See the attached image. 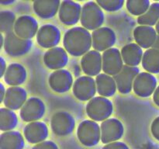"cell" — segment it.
<instances>
[{
	"mask_svg": "<svg viewBox=\"0 0 159 149\" xmlns=\"http://www.w3.org/2000/svg\"><path fill=\"white\" fill-rule=\"evenodd\" d=\"M151 6L148 0H128L126 2V7L130 14L138 16L144 15Z\"/></svg>",
	"mask_w": 159,
	"mask_h": 149,
	"instance_id": "4dcf8cb0",
	"label": "cell"
},
{
	"mask_svg": "<svg viewBox=\"0 0 159 149\" xmlns=\"http://www.w3.org/2000/svg\"><path fill=\"white\" fill-rule=\"evenodd\" d=\"M23 134L28 142L37 144L45 141L48 137V126L40 121L29 123L23 130Z\"/></svg>",
	"mask_w": 159,
	"mask_h": 149,
	"instance_id": "ffe728a7",
	"label": "cell"
},
{
	"mask_svg": "<svg viewBox=\"0 0 159 149\" xmlns=\"http://www.w3.org/2000/svg\"><path fill=\"white\" fill-rule=\"evenodd\" d=\"M24 138L18 131L3 132L0 137L1 149H23Z\"/></svg>",
	"mask_w": 159,
	"mask_h": 149,
	"instance_id": "4316f807",
	"label": "cell"
},
{
	"mask_svg": "<svg viewBox=\"0 0 159 149\" xmlns=\"http://www.w3.org/2000/svg\"><path fill=\"white\" fill-rule=\"evenodd\" d=\"M142 67L151 74L159 73V51L152 47L144 53L142 58Z\"/></svg>",
	"mask_w": 159,
	"mask_h": 149,
	"instance_id": "83f0119b",
	"label": "cell"
},
{
	"mask_svg": "<svg viewBox=\"0 0 159 149\" xmlns=\"http://www.w3.org/2000/svg\"><path fill=\"white\" fill-rule=\"evenodd\" d=\"M16 21L15 14L9 10H3L0 12V30L2 34L12 32Z\"/></svg>",
	"mask_w": 159,
	"mask_h": 149,
	"instance_id": "1f68e13d",
	"label": "cell"
},
{
	"mask_svg": "<svg viewBox=\"0 0 159 149\" xmlns=\"http://www.w3.org/2000/svg\"><path fill=\"white\" fill-rule=\"evenodd\" d=\"M101 141L103 144L116 142L122 138L124 133V127L122 123L116 118H110L100 125Z\"/></svg>",
	"mask_w": 159,
	"mask_h": 149,
	"instance_id": "ba28073f",
	"label": "cell"
},
{
	"mask_svg": "<svg viewBox=\"0 0 159 149\" xmlns=\"http://www.w3.org/2000/svg\"><path fill=\"white\" fill-rule=\"evenodd\" d=\"M153 100L154 102H155L158 106H159V85L157 87V88L155 89V93H154L153 94Z\"/></svg>",
	"mask_w": 159,
	"mask_h": 149,
	"instance_id": "74e56055",
	"label": "cell"
},
{
	"mask_svg": "<svg viewBox=\"0 0 159 149\" xmlns=\"http://www.w3.org/2000/svg\"><path fill=\"white\" fill-rule=\"evenodd\" d=\"M158 37L156 30L152 26H138L134 30L135 41L141 48L150 49L153 47Z\"/></svg>",
	"mask_w": 159,
	"mask_h": 149,
	"instance_id": "7402d4cb",
	"label": "cell"
},
{
	"mask_svg": "<svg viewBox=\"0 0 159 149\" xmlns=\"http://www.w3.org/2000/svg\"><path fill=\"white\" fill-rule=\"evenodd\" d=\"M96 91V80L89 76H81L73 85L74 96L80 101L91 100L94 98Z\"/></svg>",
	"mask_w": 159,
	"mask_h": 149,
	"instance_id": "8fae6325",
	"label": "cell"
},
{
	"mask_svg": "<svg viewBox=\"0 0 159 149\" xmlns=\"http://www.w3.org/2000/svg\"><path fill=\"white\" fill-rule=\"evenodd\" d=\"M27 101V93L24 88L19 86H11L7 88L3 103L6 108L11 110L21 109Z\"/></svg>",
	"mask_w": 159,
	"mask_h": 149,
	"instance_id": "44dd1931",
	"label": "cell"
},
{
	"mask_svg": "<svg viewBox=\"0 0 159 149\" xmlns=\"http://www.w3.org/2000/svg\"><path fill=\"white\" fill-rule=\"evenodd\" d=\"M31 40L19 37L15 33H9L5 36L4 50L6 54L12 57H20L27 54L32 47Z\"/></svg>",
	"mask_w": 159,
	"mask_h": 149,
	"instance_id": "5b68a950",
	"label": "cell"
},
{
	"mask_svg": "<svg viewBox=\"0 0 159 149\" xmlns=\"http://www.w3.org/2000/svg\"><path fill=\"white\" fill-rule=\"evenodd\" d=\"M96 2L107 12H116L124 6V0H97Z\"/></svg>",
	"mask_w": 159,
	"mask_h": 149,
	"instance_id": "d6a6232c",
	"label": "cell"
},
{
	"mask_svg": "<svg viewBox=\"0 0 159 149\" xmlns=\"http://www.w3.org/2000/svg\"><path fill=\"white\" fill-rule=\"evenodd\" d=\"M159 21V2H154L151 5L148 10L138 18V23L141 26H153Z\"/></svg>",
	"mask_w": 159,
	"mask_h": 149,
	"instance_id": "f546056e",
	"label": "cell"
},
{
	"mask_svg": "<svg viewBox=\"0 0 159 149\" xmlns=\"http://www.w3.org/2000/svg\"><path fill=\"white\" fill-rule=\"evenodd\" d=\"M96 83L98 93L101 96L106 98L110 97L116 93L117 87L114 78L112 76L105 73L99 74L96 76Z\"/></svg>",
	"mask_w": 159,
	"mask_h": 149,
	"instance_id": "484cf974",
	"label": "cell"
},
{
	"mask_svg": "<svg viewBox=\"0 0 159 149\" xmlns=\"http://www.w3.org/2000/svg\"><path fill=\"white\" fill-rule=\"evenodd\" d=\"M102 149H130L128 146L124 142H120V141H116V142H112L110 144H107L102 147Z\"/></svg>",
	"mask_w": 159,
	"mask_h": 149,
	"instance_id": "e575fe53",
	"label": "cell"
},
{
	"mask_svg": "<svg viewBox=\"0 0 159 149\" xmlns=\"http://www.w3.org/2000/svg\"><path fill=\"white\" fill-rule=\"evenodd\" d=\"M153 47L155 48V49L158 50V51H159V37H158V39H157L156 42H155V43L154 44Z\"/></svg>",
	"mask_w": 159,
	"mask_h": 149,
	"instance_id": "b9f144b4",
	"label": "cell"
},
{
	"mask_svg": "<svg viewBox=\"0 0 159 149\" xmlns=\"http://www.w3.org/2000/svg\"><path fill=\"white\" fill-rule=\"evenodd\" d=\"M52 131L58 136H67L71 134L75 127V118L69 113L59 111L53 115L51 120Z\"/></svg>",
	"mask_w": 159,
	"mask_h": 149,
	"instance_id": "8992f818",
	"label": "cell"
},
{
	"mask_svg": "<svg viewBox=\"0 0 159 149\" xmlns=\"http://www.w3.org/2000/svg\"><path fill=\"white\" fill-rule=\"evenodd\" d=\"M63 44L65 51L71 56H83L89 51L93 46L92 35L84 27H73L65 34Z\"/></svg>",
	"mask_w": 159,
	"mask_h": 149,
	"instance_id": "6da1fadb",
	"label": "cell"
},
{
	"mask_svg": "<svg viewBox=\"0 0 159 149\" xmlns=\"http://www.w3.org/2000/svg\"><path fill=\"white\" fill-rule=\"evenodd\" d=\"M45 104L37 97L27 99L20 109V117L25 122H35L41 119L45 114Z\"/></svg>",
	"mask_w": 159,
	"mask_h": 149,
	"instance_id": "52a82bcc",
	"label": "cell"
},
{
	"mask_svg": "<svg viewBox=\"0 0 159 149\" xmlns=\"http://www.w3.org/2000/svg\"><path fill=\"white\" fill-rule=\"evenodd\" d=\"M121 55L126 65L137 67L142 61L144 54L142 48L139 45L131 43L123 47L121 50Z\"/></svg>",
	"mask_w": 159,
	"mask_h": 149,
	"instance_id": "d4e9b609",
	"label": "cell"
},
{
	"mask_svg": "<svg viewBox=\"0 0 159 149\" xmlns=\"http://www.w3.org/2000/svg\"><path fill=\"white\" fill-rule=\"evenodd\" d=\"M6 93V91L5 90L4 85L2 83H1L0 84V102H3V101H4Z\"/></svg>",
	"mask_w": 159,
	"mask_h": 149,
	"instance_id": "f35d334b",
	"label": "cell"
},
{
	"mask_svg": "<svg viewBox=\"0 0 159 149\" xmlns=\"http://www.w3.org/2000/svg\"><path fill=\"white\" fill-rule=\"evenodd\" d=\"M81 66L87 76L93 77L100 74L102 70V57L99 51H89L82 56Z\"/></svg>",
	"mask_w": 159,
	"mask_h": 149,
	"instance_id": "ac0fdd59",
	"label": "cell"
},
{
	"mask_svg": "<svg viewBox=\"0 0 159 149\" xmlns=\"http://www.w3.org/2000/svg\"><path fill=\"white\" fill-rule=\"evenodd\" d=\"M140 74L139 68L124 65L119 74L115 75L116 87L118 91L122 94H128L133 89L134 82L137 76Z\"/></svg>",
	"mask_w": 159,
	"mask_h": 149,
	"instance_id": "5bb4252c",
	"label": "cell"
},
{
	"mask_svg": "<svg viewBox=\"0 0 159 149\" xmlns=\"http://www.w3.org/2000/svg\"><path fill=\"white\" fill-rule=\"evenodd\" d=\"M49 85L52 90L56 93H66L72 87V74L65 69L54 71L49 77Z\"/></svg>",
	"mask_w": 159,
	"mask_h": 149,
	"instance_id": "e0dca14e",
	"label": "cell"
},
{
	"mask_svg": "<svg viewBox=\"0 0 159 149\" xmlns=\"http://www.w3.org/2000/svg\"><path fill=\"white\" fill-rule=\"evenodd\" d=\"M26 70L22 65L12 63L7 67L3 79L5 82L10 86H19L26 80Z\"/></svg>",
	"mask_w": 159,
	"mask_h": 149,
	"instance_id": "603a6c76",
	"label": "cell"
},
{
	"mask_svg": "<svg viewBox=\"0 0 159 149\" xmlns=\"http://www.w3.org/2000/svg\"><path fill=\"white\" fill-rule=\"evenodd\" d=\"M155 30H156L157 34H158V35L159 37V21L158 22V23L156 24V26H155Z\"/></svg>",
	"mask_w": 159,
	"mask_h": 149,
	"instance_id": "7bdbcfd3",
	"label": "cell"
},
{
	"mask_svg": "<svg viewBox=\"0 0 159 149\" xmlns=\"http://www.w3.org/2000/svg\"><path fill=\"white\" fill-rule=\"evenodd\" d=\"M0 64H1V72H0V77L3 78V76H4L7 68H6V61H5V59L3 58L2 57H0Z\"/></svg>",
	"mask_w": 159,
	"mask_h": 149,
	"instance_id": "8d00e7d4",
	"label": "cell"
},
{
	"mask_svg": "<svg viewBox=\"0 0 159 149\" xmlns=\"http://www.w3.org/2000/svg\"><path fill=\"white\" fill-rule=\"evenodd\" d=\"M102 57V71L110 76H115L124 68L121 52L117 48L112 47L104 51Z\"/></svg>",
	"mask_w": 159,
	"mask_h": 149,
	"instance_id": "30bf717a",
	"label": "cell"
},
{
	"mask_svg": "<svg viewBox=\"0 0 159 149\" xmlns=\"http://www.w3.org/2000/svg\"><path fill=\"white\" fill-rule=\"evenodd\" d=\"M104 19L103 11L96 2H87L82 6L80 22L85 29L93 31L99 29L103 23Z\"/></svg>",
	"mask_w": 159,
	"mask_h": 149,
	"instance_id": "7a4b0ae2",
	"label": "cell"
},
{
	"mask_svg": "<svg viewBox=\"0 0 159 149\" xmlns=\"http://www.w3.org/2000/svg\"><path fill=\"white\" fill-rule=\"evenodd\" d=\"M38 23L30 16H21L16 20L13 32L20 38L30 40L38 32Z\"/></svg>",
	"mask_w": 159,
	"mask_h": 149,
	"instance_id": "2e32d148",
	"label": "cell"
},
{
	"mask_svg": "<svg viewBox=\"0 0 159 149\" xmlns=\"http://www.w3.org/2000/svg\"><path fill=\"white\" fill-rule=\"evenodd\" d=\"M32 149H59L57 144L51 141H45L36 144Z\"/></svg>",
	"mask_w": 159,
	"mask_h": 149,
	"instance_id": "836d02e7",
	"label": "cell"
},
{
	"mask_svg": "<svg viewBox=\"0 0 159 149\" xmlns=\"http://www.w3.org/2000/svg\"><path fill=\"white\" fill-rule=\"evenodd\" d=\"M43 62L51 70L62 69L68 62V52L60 47L51 48L44 54Z\"/></svg>",
	"mask_w": 159,
	"mask_h": 149,
	"instance_id": "d6986e66",
	"label": "cell"
},
{
	"mask_svg": "<svg viewBox=\"0 0 159 149\" xmlns=\"http://www.w3.org/2000/svg\"><path fill=\"white\" fill-rule=\"evenodd\" d=\"M18 124L16 114L8 108L0 109V129L4 132L12 131Z\"/></svg>",
	"mask_w": 159,
	"mask_h": 149,
	"instance_id": "f1b7e54d",
	"label": "cell"
},
{
	"mask_svg": "<svg viewBox=\"0 0 159 149\" xmlns=\"http://www.w3.org/2000/svg\"><path fill=\"white\" fill-rule=\"evenodd\" d=\"M4 43H5V38L3 37L2 34H0V47H4Z\"/></svg>",
	"mask_w": 159,
	"mask_h": 149,
	"instance_id": "ab89813d",
	"label": "cell"
},
{
	"mask_svg": "<svg viewBox=\"0 0 159 149\" xmlns=\"http://www.w3.org/2000/svg\"><path fill=\"white\" fill-rule=\"evenodd\" d=\"M93 47L96 51H106L110 49L116 41V34L110 27L103 26L96 29L92 34Z\"/></svg>",
	"mask_w": 159,
	"mask_h": 149,
	"instance_id": "9c48e42d",
	"label": "cell"
},
{
	"mask_svg": "<svg viewBox=\"0 0 159 149\" xmlns=\"http://www.w3.org/2000/svg\"><path fill=\"white\" fill-rule=\"evenodd\" d=\"M82 9L80 4L71 0H65L61 2L58 11L59 20L66 26L75 25L80 20Z\"/></svg>",
	"mask_w": 159,
	"mask_h": 149,
	"instance_id": "7c38bea8",
	"label": "cell"
},
{
	"mask_svg": "<svg viewBox=\"0 0 159 149\" xmlns=\"http://www.w3.org/2000/svg\"><path fill=\"white\" fill-rule=\"evenodd\" d=\"M61 2L59 0H36L34 2V10L42 19H51L58 12Z\"/></svg>",
	"mask_w": 159,
	"mask_h": 149,
	"instance_id": "cb8c5ba5",
	"label": "cell"
},
{
	"mask_svg": "<svg viewBox=\"0 0 159 149\" xmlns=\"http://www.w3.org/2000/svg\"><path fill=\"white\" fill-rule=\"evenodd\" d=\"M156 88V78L148 72L140 73L134 82V92L137 96L140 97H149L154 94Z\"/></svg>",
	"mask_w": 159,
	"mask_h": 149,
	"instance_id": "4fadbf2b",
	"label": "cell"
},
{
	"mask_svg": "<svg viewBox=\"0 0 159 149\" xmlns=\"http://www.w3.org/2000/svg\"><path fill=\"white\" fill-rule=\"evenodd\" d=\"M14 2H15L14 0H9V1H2V0H1V1H0V3H1V4L7 5V4H11V3H13Z\"/></svg>",
	"mask_w": 159,
	"mask_h": 149,
	"instance_id": "60d3db41",
	"label": "cell"
},
{
	"mask_svg": "<svg viewBox=\"0 0 159 149\" xmlns=\"http://www.w3.org/2000/svg\"><path fill=\"white\" fill-rule=\"evenodd\" d=\"M61 40V31L57 26L46 24L39 29L37 34V42L43 48L55 47Z\"/></svg>",
	"mask_w": 159,
	"mask_h": 149,
	"instance_id": "9a60e30c",
	"label": "cell"
},
{
	"mask_svg": "<svg viewBox=\"0 0 159 149\" xmlns=\"http://www.w3.org/2000/svg\"><path fill=\"white\" fill-rule=\"evenodd\" d=\"M77 137L82 144L86 147H93L101 140V129L99 124L93 120H86L78 127Z\"/></svg>",
	"mask_w": 159,
	"mask_h": 149,
	"instance_id": "277c9868",
	"label": "cell"
},
{
	"mask_svg": "<svg viewBox=\"0 0 159 149\" xmlns=\"http://www.w3.org/2000/svg\"><path fill=\"white\" fill-rule=\"evenodd\" d=\"M86 113L93 121H102L108 119L113 111V102L103 96H96L89 101Z\"/></svg>",
	"mask_w": 159,
	"mask_h": 149,
	"instance_id": "3957f363",
	"label": "cell"
},
{
	"mask_svg": "<svg viewBox=\"0 0 159 149\" xmlns=\"http://www.w3.org/2000/svg\"><path fill=\"white\" fill-rule=\"evenodd\" d=\"M151 130L154 138L159 141V116L155 118L152 124Z\"/></svg>",
	"mask_w": 159,
	"mask_h": 149,
	"instance_id": "d590c367",
	"label": "cell"
}]
</instances>
